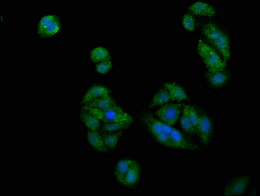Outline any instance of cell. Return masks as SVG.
<instances>
[{
  "mask_svg": "<svg viewBox=\"0 0 260 196\" xmlns=\"http://www.w3.org/2000/svg\"><path fill=\"white\" fill-rule=\"evenodd\" d=\"M140 121L147 128L155 140L167 147L189 150H196L198 146L187 140L179 131L173 126L158 120L149 113L142 114Z\"/></svg>",
  "mask_w": 260,
  "mask_h": 196,
  "instance_id": "1",
  "label": "cell"
},
{
  "mask_svg": "<svg viewBox=\"0 0 260 196\" xmlns=\"http://www.w3.org/2000/svg\"><path fill=\"white\" fill-rule=\"evenodd\" d=\"M62 26V15L57 11H45L36 21V34L42 40H51L60 34Z\"/></svg>",
  "mask_w": 260,
  "mask_h": 196,
  "instance_id": "2",
  "label": "cell"
},
{
  "mask_svg": "<svg viewBox=\"0 0 260 196\" xmlns=\"http://www.w3.org/2000/svg\"><path fill=\"white\" fill-rule=\"evenodd\" d=\"M202 32L210 43L220 53L225 62L230 58V39L225 31L212 22H208L202 26Z\"/></svg>",
  "mask_w": 260,
  "mask_h": 196,
  "instance_id": "3",
  "label": "cell"
},
{
  "mask_svg": "<svg viewBox=\"0 0 260 196\" xmlns=\"http://www.w3.org/2000/svg\"><path fill=\"white\" fill-rule=\"evenodd\" d=\"M83 109L91 112L94 115L101 121V123H119V122H126V123H133L132 116L127 112L124 111L118 105L108 108L107 109L96 110L87 107H81Z\"/></svg>",
  "mask_w": 260,
  "mask_h": 196,
  "instance_id": "4",
  "label": "cell"
},
{
  "mask_svg": "<svg viewBox=\"0 0 260 196\" xmlns=\"http://www.w3.org/2000/svg\"><path fill=\"white\" fill-rule=\"evenodd\" d=\"M198 53L206 65L208 71H215L225 69V62L221 60L220 56L203 40L199 41Z\"/></svg>",
  "mask_w": 260,
  "mask_h": 196,
  "instance_id": "5",
  "label": "cell"
},
{
  "mask_svg": "<svg viewBox=\"0 0 260 196\" xmlns=\"http://www.w3.org/2000/svg\"><path fill=\"white\" fill-rule=\"evenodd\" d=\"M108 95H110V90L103 83L99 81L89 83L79 97V107L87 105L92 101Z\"/></svg>",
  "mask_w": 260,
  "mask_h": 196,
  "instance_id": "6",
  "label": "cell"
},
{
  "mask_svg": "<svg viewBox=\"0 0 260 196\" xmlns=\"http://www.w3.org/2000/svg\"><path fill=\"white\" fill-rule=\"evenodd\" d=\"M250 183L249 177L242 175L230 180L224 190L225 195H240L245 194Z\"/></svg>",
  "mask_w": 260,
  "mask_h": 196,
  "instance_id": "7",
  "label": "cell"
},
{
  "mask_svg": "<svg viewBox=\"0 0 260 196\" xmlns=\"http://www.w3.org/2000/svg\"><path fill=\"white\" fill-rule=\"evenodd\" d=\"M85 141L90 150L101 154L109 152L104 143L100 131L86 130Z\"/></svg>",
  "mask_w": 260,
  "mask_h": 196,
  "instance_id": "8",
  "label": "cell"
},
{
  "mask_svg": "<svg viewBox=\"0 0 260 196\" xmlns=\"http://www.w3.org/2000/svg\"><path fill=\"white\" fill-rule=\"evenodd\" d=\"M182 105L169 103L160 108L156 114L160 120L167 125L173 126L177 121L180 114Z\"/></svg>",
  "mask_w": 260,
  "mask_h": 196,
  "instance_id": "9",
  "label": "cell"
},
{
  "mask_svg": "<svg viewBox=\"0 0 260 196\" xmlns=\"http://www.w3.org/2000/svg\"><path fill=\"white\" fill-rule=\"evenodd\" d=\"M199 123L198 133L197 134L200 137V140L205 145H207L211 140L212 136V127L209 117L204 112L199 114Z\"/></svg>",
  "mask_w": 260,
  "mask_h": 196,
  "instance_id": "10",
  "label": "cell"
},
{
  "mask_svg": "<svg viewBox=\"0 0 260 196\" xmlns=\"http://www.w3.org/2000/svg\"><path fill=\"white\" fill-rule=\"evenodd\" d=\"M78 119L86 130L99 131L101 124V121L87 110L79 108Z\"/></svg>",
  "mask_w": 260,
  "mask_h": 196,
  "instance_id": "11",
  "label": "cell"
},
{
  "mask_svg": "<svg viewBox=\"0 0 260 196\" xmlns=\"http://www.w3.org/2000/svg\"><path fill=\"white\" fill-rule=\"evenodd\" d=\"M89 60L92 64H96L103 61L112 60V55L107 47L102 45H94L89 51Z\"/></svg>",
  "mask_w": 260,
  "mask_h": 196,
  "instance_id": "12",
  "label": "cell"
},
{
  "mask_svg": "<svg viewBox=\"0 0 260 196\" xmlns=\"http://www.w3.org/2000/svg\"><path fill=\"white\" fill-rule=\"evenodd\" d=\"M141 177V167L139 163L133 160L132 165L124 178L123 186L126 188H132L136 185Z\"/></svg>",
  "mask_w": 260,
  "mask_h": 196,
  "instance_id": "13",
  "label": "cell"
},
{
  "mask_svg": "<svg viewBox=\"0 0 260 196\" xmlns=\"http://www.w3.org/2000/svg\"><path fill=\"white\" fill-rule=\"evenodd\" d=\"M133 161L132 159L124 158V159L120 160L115 165L114 170L115 180L122 186H123L126 173H128Z\"/></svg>",
  "mask_w": 260,
  "mask_h": 196,
  "instance_id": "14",
  "label": "cell"
},
{
  "mask_svg": "<svg viewBox=\"0 0 260 196\" xmlns=\"http://www.w3.org/2000/svg\"><path fill=\"white\" fill-rule=\"evenodd\" d=\"M189 11L192 14L204 17H212L215 15V10L213 7L206 2H194L190 6Z\"/></svg>",
  "mask_w": 260,
  "mask_h": 196,
  "instance_id": "15",
  "label": "cell"
},
{
  "mask_svg": "<svg viewBox=\"0 0 260 196\" xmlns=\"http://www.w3.org/2000/svg\"><path fill=\"white\" fill-rule=\"evenodd\" d=\"M208 82L212 87L218 88L225 85L228 80L230 75L225 69L220 71H208L206 75Z\"/></svg>",
  "mask_w": 260,
  "mask_h": 196,
  "instance_id": "16",
  "label": "cell"
},
{
  "mask_svg": "<svg viewBox=\"0 0 260 196\" xmlns=\"http://www.w3.org/2000/svg\"><path fill=\"white\" fill-rule=\"evenodd\" d=\"M124 132V131L117 132H103L100 131L104 143L108 150H114L117 148Z\"/></svg>",
  "mask_w": 260,
  "mask_h": 196,
  "instance_id": "17",
  "label": "cell"
},
{
  "mask_svg": "<svg viewBox=\"0 0 260 196\" xmlns=\"http://www.w3.org/2000/svg\"><path fill=\"white\" fill-rule=\"evenodd\" d=\"M165 87L170 94L171 100L180 102V101L187 100L188 96L186 92L181 87L176 83H166Z\"/></svg>",
  "mask_w": 260,
  "mask_h": 196,
  "instance_id": "18",
  "label": "cell"
},
{
  "mask_svg": "<svg viewBox=\"0 0 260 196\" xmlns=\"http://www.w3.org/2000/svg\"><path fill=\"white\" fill-rule=\"evenodd\" d=\"M117 101L110 95L103 97V98H99L98 100L92 101L85 106L83 107H87L92 108L96 110H104L107 109L108 108L112 107L113 106L117 105Z\"/></svg>",
  "mask_w": 260,
  "mask_h": 196,
  "instance_id": "19",
  "label": "cell"
},
{
  "mask_svg": "<svg viewBox=\"0 0 260 196\" xmlns=\"http://www.w3.org/2000/svg\"><path fill=\"white\" fill-rule=\"evenodd\" d=\"M133 123H126V122H119V123L101 124L100 130L103 132H117L121 131H125L130 128Z\"/></svg>",
  "mask_w": 260,
  "mask_h": 196,
  "instance_id": "20",
  "label": "cell"
},
{
  "mask_svg": "<svg viewBox=\"0 0 260 196\" xmlns=\"http://www.w3.org/2000/svg\"><path fill=\"white\" fill-rule=\"evenodd\" d=\"M171 100L170 94L166 89H160L153 96L152 101L151 102L150 107L161 105L164 103L169 102Z\"/></svg>",
  "mask_w": 260,
  "mask_h": 196,
  "instance_id": "21",
  "label": "cell"
},
{
  "mask_svg": "<svg viewBox=\"0 0 260 196\" xmlns=\"http://www.w3.org/2000/svg\"><path fill=\"white\" fill-rule=\"evenodd\" d=\"M113 67L112 60L103 61L94 65V71L98 75H105L112 70Z\"/></svg>",
  "mask_w": 260,
  "mask_h": 196,
  "instance_id": "22",
  "label": "cell"
},
{
  "mask_svg": "<svg viewBox=\"0 0 260 196\" xmlns=\"http://www.w3.org/2000/svg\"><path fill=\"white\" fill-rule=\"evenodd\" d=\"M184 109L187 111L188 117H189L190 121L193 126L194 130H195L196 134L198 133V127L199 123V114L197 112L195 108L192 107L191 105H186L184 107Z\"/></svg>",
  "mask_w": 260,
  "mask_h": 196,
  "instance_id": "23",
  "label": "cell"
},
{
  "mask_svg": "<svg viewBox=\"0 0 260 196\" xmlns=\"http://www.w3.org/2000/svg\"><path fill=\"white\" fill-rule=\"evenodd\" d=\"M180 125L185 132L189 134H196L195 130H194L193 126H192L191 121H190L189 117H188L187 111L183 110V114L180 119Z\"/></svg>",
  "mask_w": 260,
  "mask_h": 196,
  "instance_id": "24",
  "label": "cell"
},
{
  "mask_svg": "<svg viewBox=\"0 0 260 196\" xmlns=\"http://www.w3.org/2000/svg\"><path fill=\"white\" fill-rule=\"evenodd\" d=\"M182 25L187 31H194L196 28V20L191 14L183 16Z\"/></svg>",
  "mask_w": 260,
  "mask_h": 196,
  "instance_id": "25",
  "label": "cell"
}]
</instances>
